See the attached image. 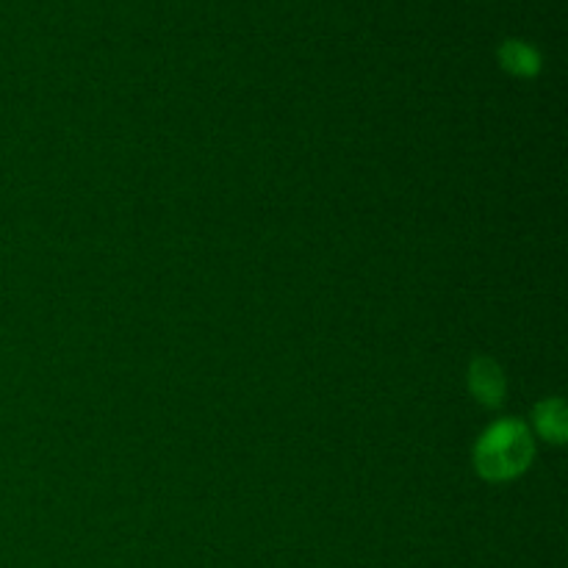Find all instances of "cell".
<instances>
[{
    "mask_svg": "<svg viewBox=\"0 0 568 568\" xmlns=\"http://www.w3.org/2000/svg\"><path fill=\"white\" fill-rule=\"evenodd\" d=\"M532 442L519 422H503L483 436L477 447V469L491 480L514 477L530 464Z\"/></svg>",
    "mask_w": 568,
    "mask_h": 568,
    "instance_id": "cell-1",
    "label": "cell"
},
{
    "mask_svg": "<svg viewBox=\"0 0 568 568\" xmlns=\"http://www.w3.org/2000/svg\"><path fill=\"white\" fill-rule=\"evenodd\" d=\"M471 386H475L477 397L486 399V403H497L503 397V375L494 369V364L488 361H480L475 364V372H471Z\"/></svg>",
    "mask_w": 568,
    "mask_h": 568,
    "instance_id": "cell-2",
    "label": "cell"
}]
</instances>
